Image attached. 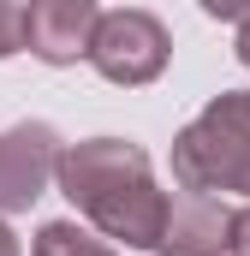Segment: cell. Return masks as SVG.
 I'll list each match as a JSON object with an SVG mask.
<instances>
[{"label": "cell", "instance_id": "obj_1", "mask_svg": "<svg viewBox=\"0 0 250 256\" xmlns=\"http://www.w3.org/2000/svg\"><path fill=\"white\" fill-rule=\"evenodd\" d=\"M250 167V90H220L179 137H173V179L179 191H238Z\"/></svg>", "mask_w": 250, "mask_h": 256}, {"label": "cell", "instance_id": "obj_2", "mask_svg": "<svg viewBox=\"0 0 250 256\" xmlns=\"http://www.w3.org/2000/svg\"><path fill=\"white\" fill-rule=\"evenodd\" d=\"M167 54H173L167 24L155 12H143V6H120V12L96 18L84 60L96 66L108 84H120V90H143V84H155L167 72Z\"/></svg>", "mask_w": 250, "mask_h": 256}, {"label": "cell", "instance_id": "obj_3", "mask_svg": "<svg viewBox=\"0 0 250 256\" xmlns=\"http://www.w3.org/2000/svg\"><path fill=\"white\" fill-rule=\"evenodd\" d=\"M54 179H60V196H66V202L84 208V214L96 220V214L114 208L125 191L149 185V155H143L137 143H125V137H90V143L60 149Z\"/></svg>", "mask_w": 250, "mask_h": 256}, {"label": "cell", "instance_id": "obj_4", "mask_svg": "<svg viewBox=\"0 0 250 256\" xmlns=\"http://www.w3.org/2000/svg\"><path fill=\"white\" fill-rule=\"evenodd\" d=\"M60 167V131L42 120H24L0 137V214H24L36 196L48 191Z\"/></svg>", "mask_w": 250, "mask_h": 256}, {"label": "cell", "instance_id": "obj_5", "mask_svg": "<svg viewBox=\"0 0 250 256\" xmlns=\"http://www.w3.org/2000/svg\"><path fill=\"white\" fill-rule=\"evenodd\" d=\"M96 0H30L24 6V48L48 66H72L90 54V30H96Z\"/></svg>", "mask_w": 250, "mask_h": 256}, {"label": "cell", "instance_id": "obj_6", "mask_svg": "<svg viewBox=\"0 0 250 256\" xmlns=\"http://www.w3.org/2000/svg\"><path fill=\"white\" fill-rule=\"evenodd\" d=\"M226 232H232V208L214 202V196H167V226H161V244L155 256H220L226 250Z\"/></svg>", "mask_w": 250, "mask_h": 256}, {"label": "cell", "instance_id": "obj_7", "mask_svg": "<svg viewBox=\"0 0 250 256\" xmlns=\"http://www.w3.org/2000/svg\"><path fill=\"white\" fill-rule=\"evenodd\" d=\"M30 256H114V244L96 238V232H84L78 220H48V226L36 232Z\"/></svg>", "mask_w": 250, "mask_h": 256}, {"label": "cell", "instance_id": "obj_8", "mask_svg": "<svg viewBox=\"0 0 250 256\" xmlns=\"http://www.w3.org/2000/svg\"><path fill=\"white\" fill-rule=\"evenodd\" d=\"M18 48H24V6L0 0V60H6V54H18Z\"/></svg>", "mask_w": 250, "mask_h": 256}, {"label": "cell", "instance_id": "obj_9", "mask_svg": "<svg viewBox=\"0 0 250 256\" xmlns=\"http://www.w3.org/2000/svg\"><path fill=\"white\" fill-rule=\"evenodd\" d=\"M226 244H232L238 256H250V208H238V214H232V232H226Z\"/></svg>", "mask_w": 250, "mask_h": 256}, {"label": "cell", "instance_id": "obj_10", "mask_svg": "<svg viewBox=\"0 0 250 256\" xmlns=\"http://www.w3.org/2000/svg\"><path fill=\"white\" fill-rule=\"evenodd\" d=\"M232 48H238V66L250 72V12L238 18V42H232Z\"/></svg>", "mask_w": 250, "mask_h": 256}, {"label": "cell", "instance_id": "obj_11", "mask_svg": "<svg viewBox=\"0 0 250 256\" xmlns=\"http://www.w3.org/2000/svg\"><path fill=\"white\" fill-rule=\"evenodd\" d=\"M0 256H18V238H12V226L0 220Z\"/></svg>", "mask_w": 250, "mask_h": 256}, {"label": "cell", "instance_id": "obj_12", "mask_svg": "<svg viewBox=\"0 0 250 256\" xmlns=\"http://www.w3.org/2000/svg\"><path fill=\"white\" fill-rule=\"evenodd\" d=\"M238 191H250V167H244V179H238Z\"/></svg>", "mask_w": 250, "mask_h": 256}]
</instances>
